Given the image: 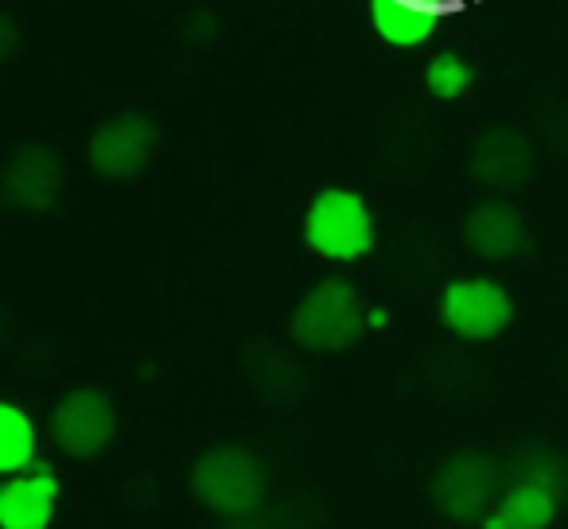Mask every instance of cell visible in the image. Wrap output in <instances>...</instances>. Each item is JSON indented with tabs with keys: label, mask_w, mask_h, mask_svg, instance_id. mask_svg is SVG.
<instances>
[{
	"label": "cell",
	"mask_w": 568,
	"mask_h": 529,
	"mask_svg": "<svg viewBox=\"0 0 568 529\" xmlns=\"http://www.w3.org/2000/svg\"><path fill=\"white\" fill-rule=\"evenodd\" d=\"M452 0H371V24L389 48H420L436 35Z\"/></svg>",
	"instance_id": "8fae6325"
},
{
	"label": "cell",
	"mask_w": 568,
	"mask_h": 529,
	"mask_svg": "<svg viewBox=\"0 0 568 529\" xmlns=\"http://www.w3.org/2000/svg\"><path fill=\"white\" fill-rule=\"evenodd\" d=\"M475 71L456 55V51H440V55L428 59L425 67V90L436 98V102H456L471 90Z\"/></svg>",
	"instance_id": "2e32d148"
},
{
	"label": "cell",
	"mask_w": 568,
	"mask_h": 529,
	"mask_svg": "<svg viewBox=\"0 0 568 529\" xmlns=\"http://www.w3.org/2000/svg\"><path fill=\"white\" fill-rule=\"evenodd\" d=\"M40 456V433H36L32 413H24L20 405L4 401L0 405V471L24 475Z\"/></svg>",
	"instance_id": "5bb4252c"
},
{
	"label": "cell",
	"mask_w": 568,
	"mask_h": 529,
	"mask_svg": "<svg viewBox=\"0 0 568 529\" xmlns=\"http://www.w3.org/2000/svg\"><path fill=\"white\" fill-rule=\"evenodd\" d=\"M304 242L327 261H358L374 250V214L351 187H324L304 214Z\"/></svg>",
	"instance_id": "277c9868"
},
{
	"label": "cell",
	"mask_w": 568,
	"mask_h": 529,
	"mask_svg": "<svg viewBox=\"0 0 568 529\" xmlns=\"http://www.w3.org/2000/svg\"><path fill=\"white\" fill-rule=\"evenodd\" d=\"M514 319V301L490 277H459L440 293V324L467 343H487L503 335Z\"/></svg>",
	"instance_id": "5b68a950"
},
{
	"label": "cell",
	"mask_w": 568,
	"mask_h": 529,
	"mask_svg": "<svg viewBox=\"0 0 568 529\" xmlns=\"http://www.w3.org/2000/svg\"><path fill=\"white\" fill-rule=\"evenodd\" d=\"M464 242L479 261H510L529 245V226L506 199H483L467 211Z\"/></svg>",
	"instance_id": "30bf717a"
},
{
	"label": "cell",
	"mask_w": 568,
	"mask_h": 529,
	"mask_svg": "<svg viewBox=\"0 0 568 529\" xmlns=\"http://www.w3.org/2000/svg\"><path fill=\"white\" fill-rule=\"evenodd\" d=\"M160 144V129L144 113H118L102 121L87 144V160L102 180H136L152 164Z\"/></svg>",
	"instance_id": "52a82bcc"
},
{
	"label": "cell",
	"mask_w": 568,
	"mask_h": 529,
	"mask_svg": "<svg viewBox=\"0 0 568 529\" xmlns=\"http://www.w3.org/2000/svg\"><path fill=\"white\" fill-rule=\"evenodd\" d=\"M557 495L541 487H510L483 529H549L557 518Z\"/></svg>",
	"instance_id": "4fadbf2b"
},
{
	"label": "cell",
	"mask_w": 568,
	"mask_h": 529,
	"mask_svg": "<svg viewBox=\"0 0 568 529\" xmlns=\"http://www.w3.org/2000/svg\"><path fill=\"white\" fill-rule=\"evenodd\" d=\"M63 160L48 144H20L9 160H4V172H0V195L4 203L17 206L24 214H43L59 203L63 195Z\"/></svg>",
	"instance_id": "ba28073f"
},
{
	"label": "cell",
	"mask_w": 568,
	"mask_h": 529,
	"mask_svg": "<svg viewBox=\"0 0 568 529\" xmlns=\"http://www.w3.org/2000/svg\"><path fill=\"white\" fill-rule=\"evenodd\" d=\"M534 167H537V156H534V144H529L526 133L510 125H495L487 133L475 136L471 152H467V172H471L475 183L483 187L498 191H518L534 180Z\"/></svg>",
	"instance_id": "9c48e42d"
},
{
	"label": "cell",
	"mask_w": 568,
	"mask_h": 529,
	"mask_svg": "<svg viewBox=\"0 0 568 529\" xmlns=\"http://www.w3.org/2000/svg\"><path fill=\"white\" fill-rule=\"evenodd\" d=\"M187 487L219 518H253L268 498V467L261 456L242 444H211L203 456L191 464Z\"/></svg>",
	"instance_id": "6da1fadb"
},
{
	"label": "cell",
	"mask_w": 568,
	"mask_h": 529,
	"mask_svg": "<svg viewBox=\"0 0 568 529\" xmlns=\"http://www.w3.org/2000/svg\"><path fill=\"white\" fill-rule=\"evenodd\" d=\"M118 436V409L110 394L94 386L71 389L63 401L51 409V440L63 456L71 459H94Z\"/></svg>",
	"instance_id": "8992f818"
},
{
	"label": "cell",
	"mask_w": 568,
	"mask_h": 529,
	"mask_svg": "<svg viewBox=\"0 0 568 529\" xmlns=\"http://www.w3.org/2000/svg\"><path fill=\"white\" fill-rule=\"evenodd\" d=\"M510 490V475H506V459H495L479 448H467L448 456L436 467L428 495L433 506L452 521H487L495 513V506L503 502V495Z\"/></svg>",
	"instance_id": "7a4b0ae2"
},
{
	"label": "cell",
	"mask_w": 568,
	"mask_h": 529,
	"mask_svg": "<svg viewBox=\"0 0 568 529\" xmlns=\"http://www.w3.org/2000/svg\"><path fill=\"white\" fill-rule=\"evenodd\" d=\"M366 324L371 316H366L355 285L343 277H327L312 293H304L288 332H293L296 347L312 350V355H339L363 339Z\"/></svg>",
	"instance_id": "3957f363"
},
{
	"label": "cell",
	"mask_w": 568,
	"mask_h": 529,
	"mask_svg": "<svg viewBox=\"0 0 568 529\" xmlns=\"http://www.w3.org/2000/svg\"><path fill=\"white\" fill-rule=\"evenodd\" d=\"M59 502V479L51 471L12 475L0 487V529H51Z\"/></svg>",
	"instance_id": "7c38bea8"
},
{
	"label": "cell",
	"mask_w": 568,
	"mask_h": 529,
	"mask_svg": "<svg viewBox=\"0 0 568 529\" xmlns=\"http://www.w3.org/2000/svg\"><path fill=\"white\" fill-rule=\"evenodd\" d=\"M506 475H510V487H541L557 498H565L568 487L565 459L549 448H521L518 456L506 459Z\"/></svg>",
	"instance_id": "9a60e30c"
}]
</instances>
